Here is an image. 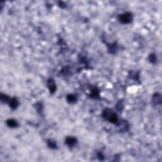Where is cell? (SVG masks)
Returning a JSON list of instances; mask_svg holds the SVG:
<instances>
[{"instance_id": "cell-14", "label": "cell", "mask_w": 162, "mask_h": 162, "mask_svg": "<svg viewBox=\"0 0 162 162\" xmlns=\"http://www.w3.org/2000/svg\"><path fill=\"white\" fill-rule=\"evenodd\" d=\"M1 101L3 103H7L8 101H9V98L8 96L6 94H1Z\"/></svg>"}, {"instance_id": "cell-9", "label": "cell", "mask_w": 162, "mask_h": 162, "mask_svg": "<svg viewBox=\"0 0 162 162\" xmlns=\"http://www.w3.org/2000/svg\"><path fill=\"white\" fill-rule=\"evenodd\" d=\"M66 100L69 103H74L77 101V97L75 94H69L66 96Z\"/></svg>"}, {"instance_id": "cell-11", "label": "cell", "mask_w": 162, "mask_h": 162, "mask_svg": "<svg viewBox=\"0 0 162 162\" xmlns=\"http://www.w3.org/2000/svg\"><path fill=\"white\" fill-rule=\"evenodd\" d=\"M47 144L49 146V148H51V149H56V148H57V144L56 143V142H54V141L51 139L47 140Z\"/></svg>"}, {"instance_id": "cell-15", "label": "cell", "mask_w": 162, "mask_h": 162, "mask_svg": "<svg viewBox=\"0 0 162 162\" xmlns=\"http://www.w3.org/2000/svg\"><path fill=\"white\" fill-rule=\"evenodd\" d=\"M123 104H122V102H118V103L116 104V108H117V110L120 111L122 108H123Z\"/></svg>"}, {"instance_id": "cell-8", "label": "cell", "mask_w": 162, "mask_h": 162, "mask_svg": "<svg viewBox=\"0 0 162 162\" xmlns=\"http://www.w3.org/2000/svg\"><path fill=\"white\" fill-rule=\"evenodd\" d=\"M117 50H118V45H117V43H114L113 44H110V46H108V51L110 53H115Z\"/></svg>"}, {"instance_id": "cell-10", "label": "cell", "mask_w": 162, "mask_h": 162, "mask_svg": "<svg viewBox=\"0 0 162 162\" xmlns=\"http://www.w3.org/2000/svg\"><path fill=\"white\" fill-rule=\"evenodd\" d=\"M90 96L92 98L94 99H96L99 97V91L98 89V88H94V89L91 91Z\"/></svg>"}, {"instance_id": "cell-2", "label": "cell", "mask_w": 162, "mask_h": 162, "mask_svg": "<svg viewBox=\"0 0 162 162\" xmlns=\"http://www.w3.org/2000/svg\"><path fill=\"white\" fill-rule=\"evenodd\" d=\"M118 18L119 20V21L121 23H122V24H129V23H130L132 21V14L131 13H129V12L123 13V14L119 15L118 17Z\"/></svg>"}, {"instance_id": "cell-1", "label": "cell", "mask_w": 162, "mask_h": 162, "mask_svg": "<svg viewBox=\"0 0 162 162\" xmlns=\"http://www.w3.org/2000/svg\"><path fill=\"white\" fill-rule=\"evenodd\" d=\"M102 116L106 120H108L110 122L113 123V124H117L118 122V118L117 115L112 110L109 108H107L103 111Z\"/></svg>"}, {"instance_id": "cell-3", "label": "cell", "mask_w": 162, "mask_h": 162, "mask_svg": "<svg viewBox=\"0 0 162 162\" xmlns=\"http://www.w3.org/2000/svg\"><path fill=\"white\" fill-rule=\"evenodd\" d=\"M47 85L50 90V93L53 94L56 90V85L55 82L53 79H50L47 81Z\"/></svg>"}, {"instance_id": "cell-6", "label": "cell", "mask_w": 162, "mask_h": 162, "mask_svg": "<svg viewBox=\"0 0 162 162\" xmlns=\"http://www.w3.org/2000/svg\"><path fill=\"white\" fill-rule=\"evenodd\" d=\"M9 107L12 109H13V110H15L19 105V101L17 98H13L9 99Z\"/></svg>"}, {"instance_id": "cell-12", "label": "cell", "mask_w": 162, "mask_h": 162, "mask_svg": "<svg viewBox=\"0 0 162 162\" xmlns=\"http://www.w3.org/2000/svg\"><path fill=\"white\" fill-rule=\"evenodd\" d=\"M148 60L151 63H156V62H157V58H156V54L153 53L150 54L149 55V57H148Z\"/></svg>"}, {"instance_id": "cell-13", "label": "cell", "mask_w": 162, "mask_h": 162, "mask_svg": "<svg viewBox=\"0 0 162 162\" xmlns=\"http://www.w3.org/2000/svg\"><path fill=\"white\" fill-rule=\"evenodd\" d=\"M35 106H36L35 108H36L37 112L40 113L43 112V106L41 103H37L36 104H35Z\"/></svg>"}, {"instance_id": "cell-7", "label": "cell", "mask_w": 162, "mask_h": 162, "mask_svg": "<svg viewBox=\"0 0 162 162\" xmlns=\"http://www.w3.org/2000/svg\"><path fill=\"white\" fill-rule=\"evenodd\" d=\"M6 124H7V126L11 128H15L18 126V123L17 122V121L15 119H12V118L8 119L6 121Z\"/></svg>"}, {"instance_id": "cell-4", "label": "cell", "mask_w": 162, "mask_h": 162, "mask_svg": "<svg viewBox=\"0 0 162 162\" xmlns=\"http://www.w3.org/2000/svg\"><path fill=\"white\" fill-rule=\"evenodd\" d=\"M161 103V96L159 93L154 94L152 97V104L154 106L159 105Z\"/></svg>"}, {"instance_id": "cell-16", "label": "cell", "mask_w": 162, "mask_h": 162, "mask_svg": "<svg viewBox=\"0 0 162 162\" xmlns=\"http://www.w3.org/2000/svg\"><path fill=\"white\" fill-rule=\"evenodd\" d=\"M98 158L100 159V160H103V159H104V156H103V155L101 153H99L98 155Z\"/></svg>"}, {"instance_id": "cell-5", "label": "cell", "mask_w": 162, "mask_h": 162, "mask_svg": "<svg viewBox=\"0 0 162 162\" xmlns=\"http://www.w3.org/2000/svg\"><path fill=\"white\" fill-rule=\"evenodd\" d=\"M77 139L74 137H67L65 139V144H67L69 146L72 147L77 143Z\"/></svg>"}]
</instances>
